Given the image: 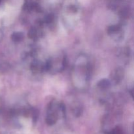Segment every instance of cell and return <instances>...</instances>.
<instances>
[{
  "label": "cell",
  "instance_id": "10",
  "mask_svg": "<svg viewBox=\"0 0 134 134\" xmlns=\"http://www.w3.org/2000/svg\"><path fill=\"white\" fill-rule=\"evenodd\" d=\"M11 38L13 41L18 43V42H20L23 40L24 38V35L23 33L22 32H15L12 35Z\"/></svg>",
  "mask_w": 134,
  "mask_h": 134
},
{
  "label": "cell",
  "instance_id": "7",
  "mask_svg": "<svg viewBox=\"0 0 134 134\" xmlns=\"http://www.w3.org/2000/svg\"><path fill=\"white\" fill-rule=\"evenodd\" d=\"M124 75L123 70L121 68H116L111 75V82L112 84L117 85L122 81Z\"/></svg>",
  "mask_w": 134,
  "mask_h": 134
},
{
  "label": "cell",
  "instance_id": "13",
  "mask_svg": "<svg viewBox=\"0 0 134 134\" xmlns=\"http://www.w3.org/2000/svg\"><path fill=\"white\" fill-rule=\"evenodd\" d=\"M0 1H1V0H0Z\"/></svg>",
  "mask_w": 134,
  "mask_h": 134
},
{
  "label": "cell",
  "instance_id": "5",
  "mask_svg": "<svg viewBox=\"0 0 134 134\" xmlns=\"http://www.w3.org/2000/svg\"><path fill=\"white\" fill-rule=\"evenodd\" d=\"M30 70L34 74H41L47 71L46 62H43L39 59H34L30 63Z\"/></svg>",
  "mask_w": 134,
  "mask_h": 134
},
{
  "label": "cell",
  "instance_id": "3",
  "mask_svg": "<svg viewBox=\"0 0 134 134\" xmlns=\"http://www.w3.org/2000/svg\"><path fill=\"white\" fill-rule=\"evenodd\" d=\"M66 56L63 52H58L50 57L46 62L47 71L51 74H56L63 71L66 66Z\"/></svg>",
  "mask_w": 134,
  "mask_h": 134
},
{
  "label": "cell",
  "instance_id": "12",
  "mask_svg": "<svg viewBox=\"0 0 134 134\" xmlns=\"http://www.w3.org/2000/svg\"><path fill=\"white\" fill-rule=\"evenodd\" d=\"M2 37H3V34H2V32H1V31H0V41H1V38H2Z\"/></svg>",
  "mask_w": 134,
  "mask_h": 134
},
{
  "label": "cell",
  "instance_id": "9",
  "mask_svg": "<svg viewBox=\"0 0 134 134\" xmlns=\"http://www.w3.org/2000/svg\"><path fill=\"white\" fill-rule=\"evenodd\" d=\"M72 113L76 116H79L81 115L82 111V107L79 103H76L72 107Z\"/></svg>",
  "mask_w": 134,
  "mask_h": 134
},
{
  "label": "cell",
  "instance_id": "1",
  "mask_svg": "<svg viewBox=\"0 0 134 134\" xmlns=\"http://www.w3.org/2000/svg\"><path fill=\"white\" fill-rule=\"evenodd\" d=\"M91 64L88 58L81 55L76 60L73 69V81L77 88H82L87 85L91 74Z\"/></svg>",
  "mask_w": 134,
  "mask_h": 134
},
{
  "label": "cell",
  "instance_id": "4",
  "mask_svg": "<svg viewBox=\"0 0 134 134\" xmlns=\"http://www.w3.org/2000/svg\"><path fill=\"white\" fill-rule=\"evenodd\" d=\"M108 35L115 41L121 40L122 37V29L120 24H113L109 26L107 29Z\"/></svg>",
  "mask_w": 134,
  "mask_h": 134
},
{
  "label": "cell",
  "instance_id": "8",
  "mask_svg": "<svg viewBox=\"0 0 134 134\" xmlns=\"http://www.w3.org/2000/svg\"><path fill=\"white\" fill-rule=\"evenodd\" d=\"M111 85H112V83H111L110 80L107 79H103L98 81V84H97V86L100 90H106L111 87Z\"/></svg>",
  "mask_w": 134,
  "mask_h": 134
},
{
  "label": "cell",
  "instance_id": "2",
  "mask_svg": "<svg viewBox=\"0 0 134 134\" xmlns=\"http://www.w3.org/2000/svg\"><path fill=\"white\" fill-rule=\"evenodd\" d=\"M65 113V107L64 103L56 100L51 101L48 105L46 114L45 121L47 125L53 126L57 122L60 118Z\"/></svg>",
  "mask_w": 134,
  "mask_h": 134
},
{
  "label": "cell",
  "instance_id": "11",
  "mask_svg": "<svg viewBox=\"0 0 134 134\" xmlns=\"http://www.w3.org/2000/svg\"><path fill=\"white\" fill-rule=\"evenodd\" d=\"M109 134H124V132L120 127L116 126L110 132Z\"/></svg>",
  "mask_w": 134,
  "mask_h": 134
},
{
  "label": "cell",
  "instance_id": "6",
  "mask_svg": "<svg viewBox=\"0 0 134 134\" xmlns=\"http://www.w3.org/2000/svg\"><path fill=\"white\" fill-rule=\"evenodd\" d=\"M43 22H40L36 26H34L30 30L28 33V37L33 40H37L43 35V30L42 28Z\"/></svg>",
  "mask_w": 134,
  "mask_h": 134
}]
</instances>
